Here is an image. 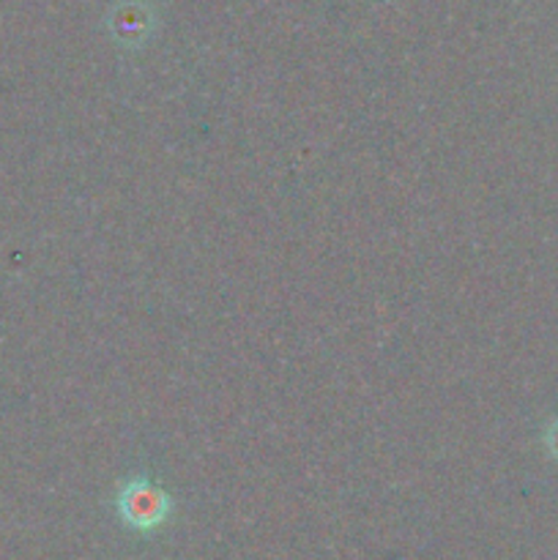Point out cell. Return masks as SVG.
Returning a JSON list of instances; mask_svg holds the SVG:
<instances>
[{
	"mask_svg": "<svg viewBox=\"0 0 558 560\" xmlns=\"http://www.w3.org/2000/svg\"><path fill=\"white\" fill-rule=\"evenodd\" d=\"M170 495L148 479H131L118 490V514L129 528L153 530L170 517Z\"/></svg>",
	"mask_w": 558,
	"mask_h": 560,
	"instance_id": "obj_1",
	"label": "cell"
},
{
	"mask_svg": "<svg viewBox=\"0 0 558 560\" xmlns=\"http://www.w3.org/2000/svg\"><path fill=\"white\" fill-rule=\"evenodd\" d=\"M545 441H547V452H550L553 457L558 459V419L550 424V430H547Z\"/></svg>",
	"mask_w": 558,
	"mask_h": 560,
	"instance_id": "obj_3",
	"label": "cell"
},
{
	"mask_svg": "<svg viewBox=\"0 0 558 560\" xmlns=\"http://www.w3.org/2000/svg\"><path fill=\"white\" fill-rule=\"evenodd\" d=\"M113 33L124 47H140L151 36V20L137 5H126L124 14L113 16Z\"/></svg>",
	"mask_w": 558,
	"mask_h": 560,
	"instance_id": "obj_2",
	"label": "cell"
}]
</instances>
